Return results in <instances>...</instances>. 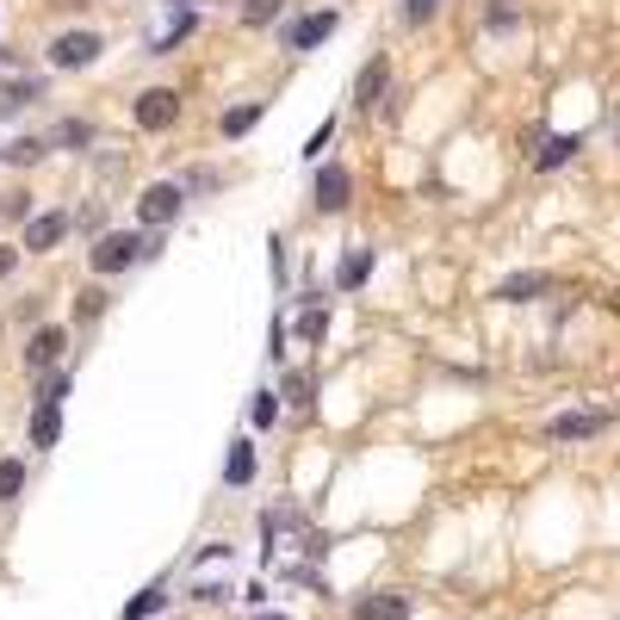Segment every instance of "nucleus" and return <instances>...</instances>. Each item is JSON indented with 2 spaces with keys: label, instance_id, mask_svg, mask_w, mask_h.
Instances as JSON below:
<instances>
[{
  "label": "nucleus",
  "instance_id": "1",
  "mask_svg": "<svg viewBox=\"0 0 620 620\" xmlns=\"http://www.w3.org/2000/svg\"><path fill=\"white\" fill-rule=\"evenodd\" d=\"M155 254V236H136V230H106L87 249V267L99 273V279H112V273H124V267H136V261H150Z\"/></svg>",
  "mask_w": 620,
  "mask_h": 620
},
{
  "label": "nucleus",
  "instance_id": "2",
  "mask_svg": "<svg viewBox=\"0 0 620 620\" xmlns=\"http://www.w3.org/2000/svg\"><path fill=\"white\" fill-rule=\"evenodd\" d=\"M180 212H187V187H180V180H155V187H143V199H136V217H143L150 230L175 224Z\"/></svg>",
  "mask_w": 620,
  "mask_h": 620
},
{
  "label": "nucleus",
  "instance_id": "3",
  "mask_svg": "<svg viewBox=\"0 0 620 620\" xmlns=\"http://www.w3.org/2000/svg\"><path fill=\"white\" fill-rule=\"evenodd\" d=\"M348 199H354V175L342 168V162H317V187H310V205L317 212H348Z\"/></svg>",
  "mask_w": 620,
  "mask_h": 620
},
{
  "label": "nucleus",
  "instance_id": "4",
  "mask_svg": "<svg viewBox=\"0 0 620 620\" xmlns=\"http://www.w3.org/2000/svg\"><path fill=\"white\" fill-rule=\"evenodd\" d=\"M99 50H106L99 32H57V38H50V69H87Z\"/></svg>",
  "mask_w": 620,
  "mask_h": 620
},
{
  "label": "nucleus",
  "instance_id": "5",
  "mask_svg": "<svg viewBox=\"0 0 620 620\" xmlns=\"http://www.w3.org/2000/svg\"><path fill=\"white\" fill-rule=\"evenodd\" d=\"M62 348H69V330H62V323H44V330H32V342H25V367L32 372H57Z\"/></svg>",
  "mask_w": 620,
  "mask_h": 620
},
{
  "label": "nucleus",
  "instance_id": "6",
  "mask_svg": "<svg viewBox=\"0 0 620 620\" xmlns=\"http://www.w3.org/2000/svg\"><path fill=\"white\" fill-rule=\"evenodd\" d=\"M601 428H608V409H564V416L546 422V434H552V441H589Z\"/></svg>",
  "mask_w": 620,
  "mask_h": 620
},
{
  "label": "nucleus",
  "instance_id": "7",
  "mask_svg": "<svg viewBox=\"0 0 620 620\" xmlns=\"http://www.w3.org/2000/svg\"><path fill=\"white\" fill-rule=\"evenodd\" d=\"M175 118H180V94H175V87H150V94L136 99V124H143V131H168Z\"/></svg>",
  "mask_w": 620,
  "mask_h": 620
},
{
  "label": "nucleus",
  "instance_id": "8",
  "mask_svg": "<svg viewBox=\"0 0 620 620\" xmlns=\"http://www.w3.org/2000/svg\"><path fill=\"white\" fill-rule=\"evenodd\" d=\"M335 25H342V13H335V7H323V13H305V20L286 32V50H298V57H305V50H317V44L330 38Z\"/></svg>",
  "mask_w": 620,
  "mask_h": 620
},
{
  "label": "nucleus",
  "instance_id": "9",
  "mask_svg": "<svg viewBox=\"0 0 620 620\" xmlns=\"http://www.w3.org/2000/svg\"><path fill=\"white\" fill-rule=\"evenodd\" d=\"M354 620H409V596L404 589H372L354 601Z\"/></svg>",
  "mask_w": 620,
  "mask_h": 620
},
{
  "label": "nucleus",
  "instance_id": "10",
  "mask_svg": "<svg viewBox=\"0 0 620 620\" xmlns=\"http://www.w3.org/2000/svg\"><path fill=\"white\" fill-rule=\"evenodd\" d=\"M385 87H391V62H385V57H372L367 69L354 75V106H360V112H372V106L385 99Z\"/></svg>",
  "mask_w": 620,
  "mask_h": 620
},
{
  "label": "nucleus",
  "instance_id": "11",
  "mask_svg": "<svg viewBox=\"0 0 620 620\" xmlns=\"http://www.w3.org/2000/svg\"><path fill=\"white\" fill-rule=\"evenodd\" d=\"M62 236H69V212H44V217H32V224H25V242H20V249L25 254H44V249H57Z\"/></svg>",
  "mask_w": 620,
  "mask_h": 620
},
{
  "label": "nucleus",
  "instance_id": "12",
  "mask_svg": "<svg viewBox=\"0 0 620 620\" xmlns=\"http://www.w3.org/2000/svg\"><path fill=\"white\" fill-rule=\"evenodd\" d=\"M162 608H168V577L143 583V589H136V596L124 601V615H118V620H155Z\"/></svg>",
  "mask_w": 620,
  "mask_h": 620
},
{
  "label": "nucleus",
  "instance_id": "13",
  "mask_svg": "<svg viewBox=\"0 0 620 620\" xmlns=\"http://www.w3.org/2000/svg\"><path fill=\"white\" fill-rule=\"evenodd\" d=\"M224 485H230V490L254 485V441H236L230 446V460H224Z\"/></svg>",
  "mask_w": 620,
  "mask_h": 620
},
{
  "label": "nucleus",
  "instance_id": "14",
  "mask_svg": "<svg viewBox=\"0 0 620 620\" xmlns=\"http://www.w3.org/2000/svg\"><path fill=\"white\" fill-rule=\"evenodd\" d=\"M57 441H62V409L38 404V409H32V446L44 453V446H57Z\"/></svg>",
  "mask_w": 620,
  "mask_h": 620
},
{
  "label": "nucleus",
  "instance_id": "15",
  "mask_svg": "<svg viewBox=\"0 0 620 620\" xmlns=\"http://www.w3.org/2000/svg\"><path fill=\"white\" fill-rule=\"evenodd\" d=\"M546 286H552V273H515V279L497 286V298H503V305H522V298H534V291H546Z\"/></svg>",
  "mask_w": 620,
  "mask_h": 620
},
{
  "label": "nucleus",
  "instance_id": "16",
  "mask_svg": "<svg viewBox=\"0 0 620 620\" xmlns=\"http://www.w3.org/2000/svg\"><path fill=\"white\" fill-rule=\"evenodd\" d=\"M367 273H372V249H354L348 261L335 267V286H342V291H360V286H367Z\"/></svg>",
  "mask_w": 620,
  "mask_h": 620
},
{
  "label": "nucleus",
  "instance_id": "17",
  "mask_svg": "<svg viewBox=\"0 0 620 620\" xmlns=\"http://www.w3.org/2000/svg\"><path fill=\"white\" fill-rule=\"evenodd\" d=\"M32 99H44V81H38V75L7 81V87H0V112H13V106H32Z\"/></svg>",
  "mask_w": 620,
  "mask_h": 620
},
{
  "label": "nucleus",
  "instance_id": "18",
  "mask_svg": "<svg viewBox=\"0 0 620 620\" xmlns=\"http://www.w3.org/2000/svg\"><path fill=\"white\" fill-rule=\"evenodd\" d=\"M577 150H583V136H546V143H540V168L552 175V168H564Z\"/></svg>",
  "mask_w": 620,
  "mask_h": 620
},
{
  "label": "nucleus",
  "instance_id": "19",
  "mask_svg": "<svg viewBox=\"0 0 620 620\" xmlns=\"http://www.w3.org/2000/svg\"><path fill=\"white\" fill-rule=\"evenodd\" d=\"M193 7H180V13H175V25H168V32H162V38H155V57H175V44L180 38H193Z\"/></svg>",
  "mask_w": 620,
  "mask_h": 620
},
{
  "label": "nucleus",
  "instance_id": "20",
  "mask_svg": "<svg viewBox=\"0 0 620 620\" xmlns=\"http://www.w3.org/2000/svg\"><path fill=\"white\" fill-rule=\"evenodd\" d=\"M254 124H261V99L230 106V112H224V136H242V131H254Z\"/></svg>",
  "mask_w": 620,
  "mask_h": 620
},
{
  "label": "nucleus",
  "instance_id": "21",
  "mask_svg": "<svg viewBox=\"0 0 620 620\" xmlns=\"http://www.w3.org/2000/svg\"><path fill=\"white\" fill-rule=\"evenodd\" d=\"M69 385H75V372H69V367H57V372H50V379H44V391H38V404L62 409V397H69Z\"/></svg>",
  "mask_w": 620,
  "mask_h": 620
},
{
  "label": "nucleus",
  "instance_id": "22",
  "mask_svg": "<svg viewBox=\"0 0 620 620\" xmlns=\"http://www.w3.org/2000/svg\"><path fill=\"white\" fill-rule=\"evenodd\" d=\"M25 490V460H0V503H13Z\"/></svg>",
  "mask_w": 620,
  "mask_h": 620
},
{
  "label": "nucleus",
  "instance_id": "23",
  "mask_svg": "<svg viewBox=\"0 0 620 620\" xmlns=\"http://www.w3.org/2000/svg\"><path fill=\"white\" fill-rule=\"evenodd\" d=\"M249 422H254V428H273V422H279V397H273V391H254Z\"/></svg>",
  "mask_w": 620,
  "mask_h": 620
},
{
  "label": "nucleus",
  "instance_id": "24",
  "mask_svg": "<svg viewBox=\"0 0 620 620\" xmlns=\"http://www.w3.org/2000/svg\"><path fill=\"white\" fill-rule=\"evenodd\" d=\"M57 143H69V150H87V143H94V124L69 118V124H57Z\"/></svg>",
  "mask_w": 620,
  "mask_h": 620
},
{
  "label": "nucleus",
  "instance_id": "25",
  "mask_svg": "<svg viewBox=\"0 0 620 620\" xmlns=\"http://www.w3.org/2000/svg\"><path fill=\"white\" fill-rule=\"evenodd\" d=\"M279 13H286V0H249V7H242L249 25H267V20H279Z\"/></svg>",
  "mask_w": 620,
  "mask_h": 620
},
{
  "label": "nucleus",
  "instance_id": "26",
  "mask_svg": "<svg viewBox=\"0 0 620 620\" xmlns=\"http://www.w3.org/2000/svg\"><path fill=\"white\" fill-rule=\"evenodd\" d=\"M330 136H335V118H323V124L310 131V143H305V162H323V150H330Z\"/></svg>",
  "mask_w": 620,
  "mask_h": 620
},
{
  "label": "nucleus",
  "instance_id": "27",
  "mask_svg": "<svg viewBox=\"0 0 620 620\" xmlns=\"http://www.w3.org/2000/svg\"><path fill=\"white\" fill-rule=\"evenodd\" d=\"M323 330H330V310H305L298 335H305V342H323Z\"/></svg>",
  "mask_w": 620,
  "mask_h": 620
},
{
  "label": "nucleus",
  "instance_id": "28",
  "mask_svg": "<svg viewBox=\"0 0 620 620\" xmlns=\"http://www.w3.org/2000/svg\"><path fill=\"white\" fill-rule=\"evenodd\" d=\"M434 13H441V0H404V20H409V25L434 20Z\"/></svg>",
  "mask_w": 620,
  "mask_h": 620
},
{
  "label": "nucleus",
  "instance_id": "29",
  "mask_svg": "<svg viewBox=\"0 0 620 620\" xmlns=\"http://www.w3.org/2000/svg\"><path fill=\"white\" fill-rule=\"evenodd\" d=\"M485 20H490V25H497V32H509V25L522 20V13H515V7H509V0H497V7H490Z\"/></svg>",
  "mask_w": 620,
  "mask_h": 620
},
{
  "label": "nucleus",
  "instance_id": "30",
  "mask_svg": "<svg viewBox=\"0 0 620 620\" xmlns=\"http://www.w3.org/2000/svg\"><path fill=\"white\" fill-rule=\"evenodd\" d=\"M99 310H106V291H81V317H99Z\"/></svg>",
  "mask_w": 620,
  "mask_h": 620
},
{
  "label": "nucleus",
  "instance_id": "31",
  "mask_svg": "<svg viewBox=\"0 0 620 620\" xmlns=\"http://www.w3.org/2000/svg\"><path fill=\"white\" fill-rule=\"evenodd\" d=\"M13 267H20V242H0V279H7Z\"/></svg>",
  "mask_w": 620,
  "mask_h": 620
},
{
  "label": "nucleus",
  "instance_id": "32",
  "mask_svg": "<svg viewBox=\"0 0 620 620\" xmlns=\"http://www.w3.org/2000/svg\"><path fill=\"white\" fill-rule=\"evenodd\" d=\"M193 596H199V601H224V596H230V583H199Z\"/></svg>",
  "mask_w": 620,
  "mask_h": 620
},
{
  "label": "nucleus",
  "instance_id": "33",
  "mask_svg": "<svg viewBox=\"0 0 620 620\" xmlns=\"http://www.w3.org/2000/svg\"><path fill=\"white\" fill-rule=\"evenodd\" d=\"M254 620H291V615H254Z\"/></svg>",
  "mask_w": 620,
  "mask_h": 620
}]
</instances>
